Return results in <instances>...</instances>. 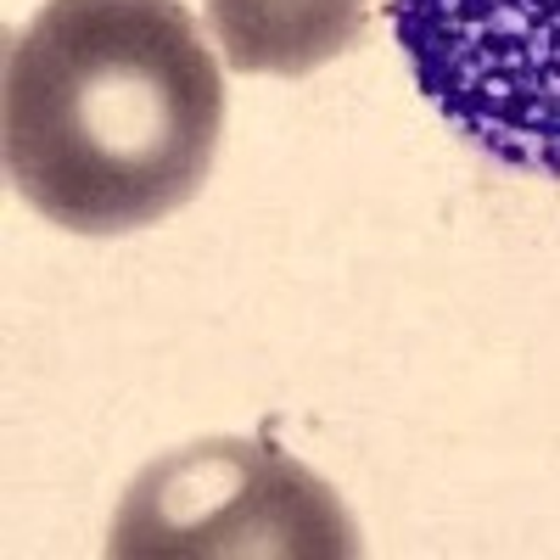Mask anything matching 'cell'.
I'll use <instances>...</instances> for the list:
<instances>
[{
  "label": "cell",
  "mask_w": 560,
  "mask_h": 560,
  "mask_svg": "<svg viewBox=\"0 0 560 560\" xmlns=\"http://www.w3.org/2000/svg\"><path fill=\"white\" fill-rule=\"evenodd\" d=\"M224 73L179 0H45L12 34L0 147L12 191L73 236H124L202 191Z\"/></svg>",
  "instance_id": "cell-1"
},
{
  "label": "cell",
  "mask_w": 560,
  "mask_h": 560,
  "mask_svg": "<svg viewBox=\"0 0 560 560\" xmlns=\"http://www.w3.org/2000/svg\"><path fill=\"white\" fill-rule=\"evenodd\" d=\"M393 34L465 147L560 179V0H393Z\"/></svg>",
  "instance_id": "cell-3"
},
{
  "label": "cell",
  "mask_w": 560,
  "mask_h": 560,
  "mask_svg": "<svg viewBox=\"0 0 560 560\" xmlns=\"http://www.w3.org/2000/svg\"><path fill=\"white\" fill-rule=\"evenodd\" d=\"M107 555L118 560H353L359 533L337 493L308 465L269 443L208 438L140 471L113 516Z\"/></svg>",
  "instance_id": "cell-2"
},
{
  "label": "cell",
  "mask_w": 560,
  "mask_h": 560,
  "mask_svg": "<svg viewBox=\"0 0 560 560\" xmlns=\"http://www.w3.org/2000/svg\"><path fill=\"white\" fill-rule=\"evenodd\" d=\"M236 73L303 79L337 62L370 23V0H202Z\"/></svg>",
  "instance_id": "cell-4"
}]
</instances>
